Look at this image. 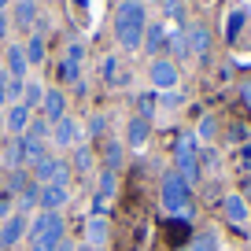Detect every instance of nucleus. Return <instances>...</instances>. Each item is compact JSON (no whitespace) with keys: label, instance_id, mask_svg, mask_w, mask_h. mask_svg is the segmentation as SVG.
Returning <instances> with one entry per match:
<instances>
[{"label":"nucleus","instance_id":"1","mask_svg":"<svg viewBox=\"0 0 251 251\" xmlns=\"http://www.w3.org/2000/svg\"><path fill=\"white\" fill-rule=\"evenodd\" d=\"M144 4L141 0H122L115 11V33H118V45L122 48H141L144 45Z\"/></svg>","mask_w":251,"mask_h":251},{"label":"nucleus","instance_id":"2","mask_svg":"<svg viewBox=\"0 0 251 251\" xmlns=\"http://www.w3.org/2000/svg\"><path fill=\"white\" fill-rule=\"evenodd\" d=\"M174 166H177V177L185 181L188 188L200 181V155H196V137L181 133L177 144H174Z\"/></svg>","mask_w":251,"mask_h":251},{"label":"nucleus","instance_id":"3","mask_svg":"<svg viewBox=\"0 0 251 251\" xmlns=\"http://www.w3.org/2000/svg\"><path fill=\"white\" fill-rule=\"evenodd\" d=\"M163 207L177 218H188L192 214V188L177 177V174H166L163 177Z\"/></svg>","mask_w":251,"mask_h":251},{"label":"nucleus","instance_id":"4","mask_svg":"<svg viewBox=\"0 0 251 251\" xmlns=\"http://www.w3.org/2000/svg\"><path fill=\"white\" fill-rule=\"evenodd\" d=\"M33 174H37L41 185H59V188H67V185H71V177H74V166L63 163V159H55V155H45V159H37V163H33Z\"/></svg>","mask_w":251,"mask_h":251},{"label":"nucleus","instance_id":"5","mask_svg":"<svg viewBox=\"0 0 251 251\" xmlns=\"http://www.w3.org/2000/svg\"><path fill=\"white\" fill-rule=\"evenodd\" d=\"M26 240L30 244H45V240H63V218L55 211H41L37 222H33L30 229H26Z\"/></svg>","mask_w":251,"mask_h":251},{"label":"nucleus","instance_id":"6","mask_svg":"<svg viewBox=\"0 0 251 251\" xmlns=\"http://www.w3.org/2000/svg\"><path fill=\"white\" fill-rule=\"evenodd\" d=\"M26 229H30L26 214H11V218L0 226V251H11V248H15V244L26 236Z\"/></svg>","mask_w":251,"mask_h":251},{"label":"nucleus","instance_id":"7","mask_svg":"<svg viewBox=\"0 0 251 251\" xmlns=\"http://www.w3.org/2000/svg\"><path fill=\"white\" fill-rule=\"evenodd\" d=\"M52 141H55V148H74V144L81 141V122L63 115L59 122H55V129H52Z\"/></svg>","mask_w":251,"mask_h":251},{"label":"nucleus","instance_id":"8","mask_svg":"<svg viewBox=\"0 0 251 251\" xmlns=\"http://www.w3.org/2000/svg\"><path fill=\"white\" fill-rule=\"evenodd\" d=\"M67 200H71V188H59V185H41L37 207H41V211H55V214H59V207H67Z\"/></svg>","mask_w":251,"mask_h":251},{"label":"nucleus","instance_id":"9","mask_svg":"<svg viewBox=\"0 0 251 251\" xmlns=\"http://www.w3.org/2000/svg\"><path fill=\"white\" fill-rule=\"evenodd\" d=\"M151 81H155L163 93L174 89V85H177V67H174L170 59H155V63H151Z\"/></svg>","mask_w":251,"mask_h":251},{"label":"nucleus","instance_id":"10","mask_svg":"<svg viewBox=\"0 0 251 251\" xmlns=\"http://www.w3.org/2000/svg\"><path fill=\"white\" fill-rule=\"evenodd\" d=\"M148 137H151V118H144V115L129 118V133H126V144H129V148H141Z\"/></svg>","mask_w":251,"mask_h":251},{"label":"nucleus","instance_id":"11","mask_svg":"<svg viewBox=\"0 0 251 251\" xmlns=\"http://www.w3.org/2000/svg\"><path fill=\"white\" fill-rule=\"evenodd\" d=\"M4 129H11L15 137H23L26 129H30V107H23V103H15V107L4 115Z\"/></svg>","mask_w":251,"mask_h":251},{"label":"nucleus","instance_id":"12","mask_svg":"<svg viewBox=\"0 0 251 251\" xmlns=\"http://www.w3.org/2000/svg\"><path fill=\"white\" fill-rule=\"evenodd\" d=\"M222 211H226V218L233 222V226H244V222H248V200L233 192V196L222 200Z\"/></svg>","mask_w":251,"mask_h":251},{"label":"nucleus","instance_id":"13","mask_svg":"<svg viewBox=\"0 0 251 251\" xmlns=\"http://www.w3.org/2000/svg\"><path fill=\"white\" fill-rule=\"evenodd\" d=\"M30 67V59H26V48L23 45H8V74L15 81H23V71Z\"/></svg>","mask_w":251,"mask_h":251},{"label":"nucleus","instance_id":"14","mask_svg":"<svg viewBox=\"0 0 251 251\" xmlns=\"http://www.w3.org/2000/svg\"><path fill=\"white\" fill-rule=\"evenodd\" d=\"M107 233H111V229H107V222H103L100 214L85 222V240L93 244V248H103V244H107Z\"/></svg>","mask_w":251,"mask_h":251},{"label":"nucleus","instance_id":"15","mask_svg":"<svg viewBox=\"0 0 251 251\" xmlns=\"http://www.w3.org/2000/svg\"><path fill=\"white\" fill-rule=\"evenodd\" d=\"M41 107H45V118L55 126L63 118V111H67V100H63V93H55V89H52V93H45V103H41Z\"/></svg>","mask_w":251,"mask_h":251},{"label":"nucleus","instance_id":"16","mask_svg":"<svg viewBox=\"0 0 251 251\" xmlns=\"http://www.w3.org/2000/svg\"><path fill=\"white\" fill-rule=\"evenodd\" d=\"M188 48L196 55H207V48H211V30H207V26H192V30H188Z\"/></svg>","mask_w":251,"mask_h":251},{"label":"nucleus","instance_id":"17","mask_svg":"<svg viewBox=\"0 0 251 251\" xmlns=\"http://www.w3.org/2000/svg\"><path fill=\"white\" fill-rule=\"evenodd\" d=\"M19 141H23V159L26 163H37V159H45L48 151H45V141H37V137H19Z\"/></svg>","mask_w":251,"mask_h":251},{"label":"nucleus","instance_id":"18","mask_svg":"<svg viewBox=\"0 0 251 251\" xmlns=\"http://www.w3.org/2000/svg\"><path fill=\"white\" fill-rule=\"evenodd\" d=\"M122 159H126V148L118 141H107L103 144V163H107V174H115L118 166H122Z\"/></svg>","mask_w":251,"mask_h":251},{"label":"nucleus","instance_id":"19","mask_svg":"<svg viewBox=\"0 0 251 251\" xmlns=\"http://www.w3.org/2000/svg\"><path fill=\"white\" fill-rule=\"evenodd\" d=\"M100 74H103V81H111V85H122V81H126V74H122V59H115V55H107V59H103Z\"/></svg>","mask_w":251,"mask_h":251},{"label":"nucleus","instance_id":"20","mask_svg":"<svg viewBox=\"0 0 251 251\" xmlns=\"http://www.w3.org/2000/svg\"><path fill=\"white\" fill-rule=\"evenodd\" d=\"M33 19H37V4H33V0H19V4H15V23L30 26Z\"/></svg>","mask_w":251,"mask_h":251},{"label":"nucleus","instance_id":"21","mask_svg":"<svg viewBox=\"0 0 251 251\" xmlns=\"http://www.w3.org/2000/svg\"><path fill=\"white\" fill-rule=\"evenodd\" d=\"M37 103H45V89L37 81H26L23 85V107H37Z\"/></svg>","mask_w":251,"mask_h":251},{"label":"nucleus","instance_id":"22","mask_svg":"<svg viewBox=\"0 0 251 251\" xmlns=\"http://www.w3.org/2000/svg\"><path fill=\"white\" fill-rule=\"evenodd\" d=\"M163 45H166V30L163 26H148V30H144V48H148V52H159Z\"/></svg>","mask_w":251,"mask_h":251},{"label":"nucleus","instance_id":"23","mask_svg":"<svg viewBox=\"0 0 251 251\" xmlns=\"http://www.w3.org/2000/svg\"><path fill=\"white\" fill-rule=\"evenodd\" d=\"M188 251H218V236H214V233H196Z\"/></svg>","mask_w":251,"mask_h":251},{"label":"nucleus","instance_id":"24","mask_svg":"<svg viewBox=\"0 0 251 251\" xmlns=\"http://www.w3.org/2000/svg\"><path fill=\"white\" fill-rule=\"evenodd\" d=\"M166 41H170L174 55H188V52H192V48H188V33L185 30H170V37H166Z\"/></svg>","mask_w":251,"mask_h":251},{"label":"nucleus","instance_id":"25","mask_svg":"<svg viewBox=\"0 0 251 251\" xmlns=\"http://www.w3.org/2000/svg\"><path fill=\"white\" fill-rule=\"evenodd\" d=\"M4 163H8V166H19V163H26V159H23V141H19V137L8 144V148H4Z\"/></svg>","mask_w":251,"mask_h":251},{"label":"nucleus","instance_id":"26","mask_svg":"<svg viewBox=\"0 0 251 251\" xmlns=\"http://www.w3.org/2000/svg\"><path fill=\"white\" fill-rule=\"evenodd\" d=\"M26 59H30V63H45V37H30V45H26Z\"/></svg>","mask_w":251,"mask_h":251},{"label":"nucleus","instance_id":"27","mask_svg":"<svg viewBox=\"0 0 251 251\" xmlns=\"http://www.w3.org/2000/svg\"><path fill=\"white\" fill-rule=\"evenodd\" d=\"M244 11H233V15H229V23H226V41H236L240 37V26H244Z\"/></svg>","mask_w":251,"mask_h":251},{"label":"nucleus","instance_id":"28","mask_svg":"<svg viewBox=\"0 0 251 251\" xmlns=\"http://www.w3.org/2000/svg\"><path fill=\"white\" fill-rule=\"evenodd\" d=\"M74 170H93V151H89L85 144L74 148Z\"/></svg>","mask_w":251,"mask_h":251},{"label":"nucleus","instance_id":"29","mask_svg":"<svg viewBox=\"0 0 251 251\" xmlns=\"http://www.w3.org/2000/svg\"><path fill=\"white\" fill-rule=\"evenodd\" d=\"M37 196H41V185H30L23 192V200H19V214H26L30 207H37Z\"/></svg>","mask_w":251,"mask_h":251},{"label":"nucleus","instance_id":"30","mask_svg":"<svg viewBox=\"0 0 251 251\" xmlns=\"http://www.w3.org/2000/svg\"><path fill=\"white\" fill-rule=\"evenodd\" d=\"M26 188H30V174L26 170H15L8 177V192H26Z\"/></svg>","mask_w":251,"mask_h":251},{"label":"nucleus","instance_id":"31","mask_svg":"<svg viewBox=\"0 0 251 251\" xmlns=\"http://www.w3.org/2000/svg\"><path fill=\"white\" fill-rule=\"evenodd\" d=\"M188 236V226H181V222H174V226H166V240L170 244H181Z\"/></svg>","mask_w":251,"mask_h":251},{"label":"nucleus","instance_id":"32","mask_svg":"<svg viewBox=\"0 0 251 251\" xmlns=\"http://www.w3.org/2000/svg\"><path fill=\"white\" fill-rule=\"evenodd\" d=\"M59 74H63V78H67V81H78V78H81L78 63H71V59H63V63H59Z\"/></svg>","mask_w":251,"mask_h":251},{"label":"nucleus","instance_id":"33","mask_svg":"<svg viewBox=\"0 0 251 251\" xmlns=\"http://www.w3.org/2000/svg\"><path fill=\"white\" fill-rule=\"evenodd\" d=\"M137 107H141V115H144V118H151V111H155V96H151V93L137 96Z\"/></svg>","mask_w":251,"mask_h":251},{"label":"nucleus","instance_id":"34","mask_svg":"<svg viewBox=\"0 0 251 251\" xmlns=\"http://www.w3.org/2000/svg\"><path fill=\"white\" fill-rule=\"evenodd\" d=\"M48 129H52V122H48V118H41V122H30V129H26V133H30V137H37V141H41V137H45ZM26 133H23V137H26Z\"/></svg>","mask_w":251,"mask_h":251},{"label":"nucleus","instance_id":"35","mask_svg":"<svg viewBox=\"0 0 251 251\" xmlns=\"http://www.w3.org/2000/svg\"><path fill=\"white\" fill-rule=\"evenodd\" d=\"M155 103H163V107H181V93L166 89V93H159V100H155Z\"/></svg>","mask_w":251,"mask_h":251},{"label":"nucleus","instance_id":"36","mask_svg":"<svg viewBox=\"0 0 251 251\" xmlns=\"http://www.w3.org/2000/svg\"><path fill=\"white\" fill-rule=\"evenodd\" d=\"M67 59H71V63L85 59V45H81V41H71V48H67Z\"/></svg>","mask_w":251,"mask_h":251},{"label":"nucleus","instance_id":"37","mask_svg":"<svg viewBox=\"0 0 251 251\" xmlns=\"http://www.w3.org/2000/svg\"><path fill=\"white\" fill-rule=\"evenodd\" d=\"M163 11H166L170 19H177V23L185 19V15H181V0H166V4H163Z\"/></svg>","mask_w":251,"mask_h":251},{"label":"nucleus","instance_id":"38","mask_svg":"<svg viewBox=\"0 0 251 251\" xmlns=\"http://www.w3.org/2000/svg\"><path fill=\"white\" fill-rule=\"evenodd\" d=\"M115 192V174H103L100 177V196H111Z\"/></svg>","mask_w":251,"mask_h":251},{"label":"nucleus","instance_id":"39","mask_svg":"<svg viewBox=\"0 0 251 251\" xmlns=\"http://www.w3.org/2000/svg\"><path fill=\"white\" fill-rule=\"evenodd\" d=\"M200 137H203V141L214 137V118H203V122H200Z\"/></svg>","mask_w":251,"mask_h":251},{"label":"nucleus","instance_id":"40","mask_svg":"<svg viewBox=\"0 0 251 251\" xmlns=\"http://www.w3.org/2000/svg\"><path fill=\"white\" fill-rule=\"evenodd\" d=\"M103 126H107V118H103V115H96L93 122H89V133H103Z\"/></svg>","mask_w":251,"mask_h":251},{"label":"nucleus","instance_id":"41","mask_svg":"<svg viewBox=\"0 0 251 251\" xmlns=\"http://www.w3.org/2000/svg\"><path fill=\"white\" fill-rule=\"evenodd\" d=\"M0 218H4V222L11 218V200L8 196H0Z\"/></svg>","mask_w":251,"mask_h":251},{"label":"nucleus","instance_id":"42","mask_svg":"<svg viewBox=\"0 0 251 251\" xmlns=\"http://www.w3.org/2000/svg\"><path fill=\"white\" fill-rule=\"evenodd\" d=\"M8 37V15H4V11H0V41Z\"/></svg>","mask_w":251,"mask_h":251},{"label":"nucleus","instance_id":"43","mask_svg":"<svg viewBox=\"0 0 251 251\" xmlns=\"http://www.w3.org/2000/svg\"><path fill=\"white\" fill-rule=\"evenodd\" d=\"M240 93H244V103L251 107V81H244V89H240Z\"/></svg>","mask_w":251,"mask_h":251},{"label":"nucleus","instance_id":"44","mask_svg":"<svg viewBox=\"0 0 251 251\" xmlns=\"http://www.w3.org/2000/svg\"><path fill=\"white\" fill-rule=\"evenodd\" d=\"M55 251H74V244L71 240H59V244H55Z\"/></svg>","mask_w":251,"mask_h":251},{"label":"nucleus","instance_id":"45","mask_svg":"<svg viewBox=\"0 0 251 251\" xmlns=\"http://www.w3.org/2000/svg\"><path fill=\"white\" fill-rule=\"evenodd\" d=\"M244 200L251 203V177H248V185H244Z\"/></svg>","mask_w":251,"mask_h":251},{"label":"nucleus","instance_id":"46","mask_svg":"<svg viewBox=\"0 0 251 251\" xmlns=\"http://www.w3.org/2000/svg\"><path fill=\"white\" fill-rule=\"evenodd\" d=\"M0 133H4V115H0Z\"/></svg>","mask_w":251,"mask_h":251},{"label":"nucleus","instance_id":"47","mask_svg":"<svg viewBox=\"0 0 251 251\" xmlns=\"http://www.w3.org/2000/svg\"><path fill=\"white\" fill-rule=\"evenodd\" d=\"M0 185H4V166H0Z\"/></svg>","mask_w":251,"mask_h":251},{"label":"nucleus","instance_id":"48","mask_svg":"<svg viewBox=\"0 0 251 251\" xmlns=\"http://www.w3.org/2000/svg\"><path fill=\"white\" fill-rule=\"evenodd\" d=\"M4 4H8V0H0V11H4Z\"/></svg>","mask_w":251,"mask_h":251},{"label":"nucleus","instance_id":"49","mask_svg":"<svg viewBox=\"0 0 251 251\" xmlns=\"http://www.w3.org/2000/svg\"><path fill=\"white\" fill-rule=\"evenodd\" d=\"M85 251H100V248H85Z\"/></svg>","mask_w":251,"mask_h":251},{"label":"nucleus","instance_id":"50","mask_svg":"<svg viewBox=\"0 0 251 251\" xmlns=\"http://www.w3.org/2000/svg\"><path fill=\"white\" fill-rule=\"evenodd\" d=\"M203 4H214V0H203Z\"/></svg>","mask_w":251,"mask_h":251}]
</instances>
